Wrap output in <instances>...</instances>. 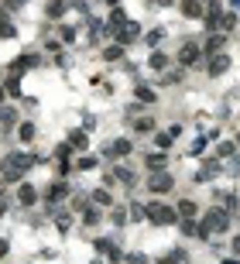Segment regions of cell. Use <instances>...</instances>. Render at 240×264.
Here are the masks:
<instances>
[{"instance_id": "cell-14", "label": "cell", "mask_w": 240, "mask_h": 264, "mask_svg": "<svg viewBox=\"0 0 240 264\" xmlns=\"http://www.w3.org/2000/svg\"><path fill=\"white\" fill-rule=\"evenodd\" d=\"M223 45H227V35H213V38H206V52H209V55H216Z\"/></svg>"}, {"instance_id": "cell-29", "label": "cell", "mask_w": 240, "mask_h": 264, "mask_svg": "<svg viewBox=\"0 0 240 264\" xmlns=\"http://www.w3.org/2000/svg\"><path fill=\"white\" fill-rule=\"evenodd\" d=\"M69 155H72V148H69V144H58V148H55V158L58 161H69Z\"/></svg>"}, {"instance_id": "cell-2", "label": "cell", "mask_w": 240, "mask_h": 264, "mask_svg": "<svg viewBox=\"0 0 240 264\" xmlns=\"http://www.w3.org/2000/svg\"><path fill=\"white\" fill-rule=\"evenodd\" d=\"M144 213H148V219L155 223V227H168V223H175V213H171L168 206H161V203H151Z\"/></svg>"}, {"instance_id": "cell-39", "label": "cell", "mask_w": 240, "mask_h": 264, "mask_svg": "<svg viewBox=\"0 0 240 264\" xmlns=\"http://www.w3.org/2000/svg\"><path fill=\"white\" fill-rule=\"evenodd\" d=\"M155 4H158V7H171V4H175V0H155Z\"/></svg>"}, {"instance_id": "cell-11", "label": "cell", "mask_w": 240, "mask_h": 264, "mask_svg": "<svg viewBox=\"0 0 240 264\" xmlns=\"http://www.w3.org/2000/svg\"><path fill=\"white\" fill-rule=\"evenodd\" d=\"M66 195H69V185H66V182H52V189L45 192V199L58 203V199H66Z\"/></svg>"}, {"instance_id": "cell-16", "label": "cell", "mask_w": 240, "mask_h": 264, "mask_svg": "<svg viewBox=\"0 0 240 264\" xmlns=\"http://www.w3.org/2000/svg\"><path fill=\"white\" fill-rule=\"evenodd\" d=\"M66 144H69V148H76V151H82V148H86V134H82V130H72Z\"/></svg>"}, {"instance_id": "cell-37", "label": "cell", "mask_w": 240, "mask_h": 264, "mask_svg": "<svg viewBox=\"0 0 240 264\" xmlns=\"http://www.w3.org/2000/svg\"><path fill=\"white\" fill-rule=\"evenodd\" d=\"M230 247H233V254H240V233L233 237V244H230Z\"/></svg>"}, {"instance_id": "cell-6", "label": "cell", "mask_w": 240, "mask_h": 264, "mask_svg": "<svg viewBox=\"0 0 240 264\" xmlns=\"http://www.w3.org/2000/svg\"><path fill=\"white\" fill-rule=\"evenodd\" d=\"M171 185H175V182H171L168 172H158V175H151V179H148V189H151V192H168Z\"/></svg>"}, {"instance_id": "cell-36", "label": "cell", "mask_w": 240, "mask_h": 264, "mask_svg": "<svg viewBox=\"0 0 240 264\" xmlns=\"http://www.w3.org/2000/svg\"><path fill=\"white\" fill-rule=\"evenodd\" d=\"M171 144V134H158V148H168Z\"/></svg>"}, {"instance_id": "cell-34", "label": "cell", "mask_w": 240, "mask_h": 264, "mask_svg": "<svg viewBox=\"0 0 240 264\" xmlns=\"http://www.w3.org/2000/svg\"><path fill=\"white\" fill-rule=\"evenodd\" d=\"M79 168H82V172H90V168H96V158H79Z\"/></svg>"}, {"instance_id": "cell-27", "label": "cell", "mask_w": 240, "mask_h": 264, "mask_svg": "<svg viewBox=\"0 0 240 264\" xmlns=\"http://www.w3.org/2000/svg\"><path fill=\"white\" fill-rule=\"evenodd\" d=\"M93 199H96L100 206H110V192H106V189H96V192H93Z\"/></svg>"}, {"instance_id": "cell-17", "label": "cell", "mask_w": 240, "mask_h": 264, "mask_svg": "<svg viewBox=\"0 0 240 264\" xmlns=\"http://www.w3.org/2000/svg\"><path fill=\"white\" fill-rule=\"evenodd\" d=\"M134 130L137 134H155V120H151V117H141V120L134 124Z\"/></svg>"}, {"instance_id": "cell-18", "label": "cell", "mask_w": 240, "mask_h": 264, "mask_svg": "<svg viewBox=\"0 0 240 264\" xmlns=\"http://www.w3.org/2000/svg\"><path fill=\"white\" fill-rule=\"evenodd\" d=\"M0 38H17V24L14 21H0Z\"/></svg>"}, {"instance_id": "cell-35", "label": "cell", "mask_w": 240, "mask_h": 264, "mask_svg": "<svg viewBox=\"0 0 240 264\" xmlns=\"http://www.w3.org/2000/svg\"><path fill=\"white\" fill-rule=\"evenodd\" d=\"M127 261H130V264H148V257H144V254H130Z\"/></svg>"}, {"instance_id": "cell-32", "label": "cell", "mask_w": 240, "mask_h": 264, "mask_svg": "<svg viewBox=\"0 0 240 264\" xmlns=\"http://www.w3.org/2000/svg\"><path fill=\"white\" fill-rule=\"evenodd\" d=\"M233 151H237V144H230V141H227V144H220V158H230Z\"/></svg>"}, {"instance_id": "cell-23", "label": "cell", "mask_w": 240, "mask_h": 264, "mask_svg": "<svg viewBox=\"0 0 240 264\" xmlns=\"http://www.w3.org/2000/svg\"><path fill=\"white\" fill-rule=\"evenodd\" d=\"M165 65H168V58L161 52H151V69H165Z\"/></svg>"}, {"instance_id": "cell-1", "label": "cell", "mask_w": 240, "mask_h": 264, "mask_svg": "<svg viewBox=\"0 0 240 264\" xmlns=\"http://www.w3.org/2000/svg\"><path fill=\"white\" fill-rule=\"evenodd\" d=\"M41 161H48V158H41V155H24V151H11L7 158L0 161V175H4V182H21L24 172H28L31 165H41Z\"/></svg>"}, {"instance_id": "cell-24", "label": "cell", "mask_w": 240, "mask_h": 264, "mask_svg": "<svg viewBox=\"0 0 240 264\" xmlns=\"http://www.w3.org/2000/svg\"><path fill=\"white\" fill-rule=\"evenodd\" d=\"M233 24H237V14H223V17H220V28H223V31H233Z\"/></svg>"}, {"instance_id": "cell-38", "label": "cell", "mask_w": 240, "mask_h": 264, "mask_svg": "<svg viewBox=\"0 0 240 264\" xmlns=\"http://www.w3.org/2000/svg\"><path fill=\"white\" fill-rule=\"evenodd\" d=\"M7 251H11V244H7V240H0V257H4Z\"/></svg>"}, {"instance_id": "cell-20", "label": "cell", "mask_w": 240, "mask_h": 264, "mask_svg": "<svg viewBox=\"0 0 240 264\" xmlns=\"http://www.w3.org/2000/svg\"><path fill=\"white\" fill-rule=\"evenodd\" d=\"M179 213H182V219H192V216H195V203H192V199L179 203Z\"/></svg>"}, {"instance_id": "cell-28", "label": "cell", "mask_w": 240, "mask_h": 264, "mask_svg": "<svg viewBox=\"0 0 240 264\" xmlns=\"http://www.w3.org/2000/svg\"><path fill=\"white\" fill-rule=\"evenodd\" d=\"M182 233H189V237H199V227H195L192 219H182Z\"/></svg>"}, {"instance_id": "cell-8", "label": "cell", "mask_w": 240, "mask_h": 264, "mask_svg": "<svg viewBox=\"0 0 240 264\" xmlns=\"http://www.w3.org/2000/svg\"><path fill=\"white\" fill-rule=\"evenodd\" d=\"M14 124H17V106L4 103V106H0V127H4V130H11Z\"/></svg>"}, {"instance_id": "cell-4", "label": "cell", "mask_w": 240, "mask_h": 264, "mask_svg": "<svg viewBox=\"0 0 240 264\" xmlns=\"http://www.w3.org/2000/svg\"><path fill=\"white\" fill-rule=\"evenodd\" d=\"M206 69H209V76H223V72L230 69V55H223V52H216V55H209V62H206Z\"/></svg>"}, {"instance_id": "cell-25", "label": "cell", "mask_w": 240, "mask_h": 264, "mask_svg": "<svg viewBox=\"0 0 240 264\" xmlns=\"http://www.w3.org/2000/svg\"><path fill=\"white\" fill-rule=\"evenodd\" d=\"M114 179H120V182H127V185H134V172H130V168H117Z\"/></svg>"}, {"instance_id": "cell-33", "label": "cell", "mask_w": 240, "mask_h": 264, "mask_svg": "<svg viewBox=\"0 0 240 264\" xmlns=\"http://www.w3.org/2000/svg\"><path fill=\"white\" fill-rule=\"evenodd\" d=\"M114 223H117V227H124V223H127V209H114Z\"/></svg>"}, {"instance_id": "cell-19", "label": "cell", "mask_w": 240, "mask_h": 264, "mask_svg": "<svg viewBox=\"0 0 240 264\" xmlns=\"http://www.w3.org/2000/svg\"><path fill=\"white\" fill-rule=\"evenodd\" d=\"M189 261V257H185L182 251H171V254H165V257H161V264H185Z\"/></svg>"}, {"instance_id": "cell-10", "label": "cell", "mask_w": 240, "mask_h": 264, "mask_svg": "<svg viewBox=\"0 0 240 264\" xmlns=\"http://www.w3.org/2000/svg\"><path fill=\"white\" fill-rule=\"evenodd\" d=\"M66 11H69V4H66V0H48V4H45V14L52 17V21H58V17H62Z\"/></svg>"}, {"instance_id": "cell-31", "label": "cell", "mask_w": 240, "mask_h": 264, "mask_svg": "<svg viewBox=\"0 0 240 264\" xmlns=\"http://www.w3.org/2000/svg\"><path fill=\"white\" fill-rule=\"evenodd\" d=\"M24 4H28V0H4V11L11 14V11H17V7H24Z\"/></svg>"}, {"instance_id": "cell-9", "label": "cell", "mask_w": 240, "mask_h": 264, "mask_svg": "<svg viewBox=\"0 0 240 264\" xmlns=\"http://www.w3.org/2000/svg\"><path fill=\"white\" fill-rule=\"evenodd\" d=\"M179 62H182V65H195V62H199V45H192V41H189V45L179 52Z\"/></svg>"}, {"instance_id": "cell-22", "label": "cell", "mask_w": 240, "mask_h": 264, "mask_svg": "<svg viewBox=\"0 0 240 264\" xmlns=\"http://www.w3.org/2000/svg\"><path fill=\"white\" fill-rule=\"evenodd\" d=\"M137 100H141V103H155V93H151L148 86H137Z\"/></svg>"}, {"instance_id": "cell-15", "label": "cell", "mask_w": 240, "mask_h": 264, "mask_svg": "<svg viewBox=\"0 0 240 264\" xmlns=\"http://www.w3.org/2000/svg\"><path fill=\"white\" fill-rule=\"evenodd\" d=\"M165 161H168L165 155H148V161H144V165H148L151 175H155V172H165Z\"/></svg>"}, {"instance_id": "cell-5", "label": "cell", "mask_w": 240, "mask_h": 264, "mask_svg": "<svg viewBox=\"0 0 240 264\" xmlns=\"http://www.w3.org/2000/svg\"><path fill=\"white\" fill-rule=\"evenodd\" d=\"M17 203H21V206H34V203H38V189H34L31 182H21L17 185Z\"/></svg>"}, {"instance_id": "cell-12", "label": "cell", "mask_w": 240, "mask_h": 264, "mask_svg": "<svg viewBox=\"0 0 240 264\" xmlns=\"http://www.w3.org/2000/svg\"><path fill=\"white\" fill-rule=\"evenodd\" d=\"M182 14H189V17H203V0H182Z\"/></svg>"}, {"instance_id": "cell-21", "label": "cell", "mask_w": 240, "mask_h": 264, "mask_svg": "<svg viewBox=\"0 0 240 264\" xmlns=\"http://www.w3.org/2000/svg\"><path fill=\"white\" fill-rule=\"evenodd\" d=\"M120 55H124V48H120V45H110L106 52H103V58H106V62H117Z\"/></svg>"}, {"instance_id": "cell-26", "label": "cell", "mask_w": 240, "mask_h": 264, "mask_svg": "<svg viewBox=\"0 0 240 264\" xmlns=\"http://www.w3.org/2000/svg\"><path fill=\"white\" fill-rule=\"evenodd\" d=\"M58 35H62V41H76V28L62 24V28H58Z\"/></svg>"}, {"instance_id": "cell-40", "label": "cell", "mask_w": 240, "mask_h": 264, "mask_svg": "<svg viewBox=\"0 0 240 264\" xmlns=\"http://www.w3.org/2000/svg\"><path fill=\"white\" fill-rule=\"evenodd\" d=\"M0 21H11V17H7V11H4V7H0Z\"/></svg>"}, {"instance_id": "cell-42", "label": "cell", "mask_w": 240, "mask_h": 264, "mask_svg": "<svg viewBox=\"0 0 240 264\" xmlns=\"http://www.w3.org/2000/svg\"><path fill=\"white\" fill-rule=\"evenodd\" d=\"M0 100H4V90H0Z\"/></svg>"}, {"instance_id": "cell-30", "label": "cell", "mask_w": 240, "mask_h": 264, "mask_svg": "<svg viewBox=\"0 0 240 264\" xmlns=\"http://www.w3.org/2000/svg\"><path fill=\"white\" fill-rule=\"evenodd\" d=\"M82 213H86V216H82V219H86L90 227H93V223H96V219H100V213H96V209H93V206H86V209H82Z\"/></svg>"}, {"instance_id": "cell-7", "label": "cell", "mask_w": 240, "mask_h": 264, "mask_svg": "<svg viewBox=\"0 0 240 264\" xmlns=\"http://www.w3.org/2000/svg\"><path fill=\"white\" fill-rule=\"evenodd\" d=\"M130 151H134V144H130L127 138H120V141H114V144L106 148V155H110V158H127Z\"/></svg>"}, {"instance_id": "cell-3", "label": "cell", "mask_w": 240, "mask_h": 264, "mask_svg": "<svg viewBox=\"0 0 240 264\" xmlns=\"http://www.w3.org/2000/svg\"><path fill=\"white\" fill-rule=\"evenodd\" d=\"M114 31H117V41H120V48H124V45H130V41H134V38L141 35V28H137L134 21L120 24V28H114Z\"/></svg>"}, {"instance_id": "cell-41", "label": "cell", "mask_w": 240, "mask_h": 264, "mask_svg": "<svg viewBox=\"0 0 240 264\" xmlns=\"http://www.w3.org/2000/svg\"><path fill=\"white\" fill-rule=\"evenodd\" d=\"M223 264H240V261H237V257H227V261H223Z\"/></svg>"}, {"instance_id": "cell-13", "label": "cell", "mask_w": 240, "mask_h": 264, "mask_svg": "<svg viewBox=\"0 0 240 264\" xmlns=\"http://www.w3.org/2000/svg\"><path fill=\"white\" fill-rule=\"evenodd\" d=\"M17 138H21V141H34V138H38V127H34L31 120H24V124L17 127Z\"/></svg>"}]
</instances>
